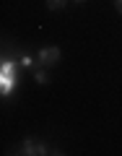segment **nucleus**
<instances>
[{
	"label": "nucleus",
	"instance_id": "obj_1",
	"mask_svg": "<svg viewBox=\"0 0 122 156\" xmlns=\"http://www.w3.org/2000/svg\"><path fill=\"white\" fill-rule=\"evenodd\" d=\"M13 154L18 156H44V154H52V148L44 143V140H37V138H23L21 143L16 146Z\"/></svg>",
	"mask_w": 122,
	"mask_h": 156
},
{
	"label": "nucleus",
	"instance_id": "obj_2",
	"mask_svg": "<svg viewBox=\"0 0 122 156\" xmlns=\"http://www.w3.org/2000/svg\"><path fill=\"white\" fill-rule=\"evenodd\" d=\"M62 57V50L57 44H50V47H42L37 52V65H44V68H52L57 65V60Z\"/></svg>",
	"mask_w": 122,
	"mask_h": 156
},
{
	"label": "nucleus",
	"instance_id": "obj_3",
	"mask_svg": "<svg viewBox=\"0 0 122 156\" xmlns=\"http://www.w3.org/2000/svg\"><path fill=\"white\" fill-rule=\"evenodd\" d=\"M18 65H21V70H31V68H37V57H31L29 52H21L18 55Z\"/></svg>",
	"mask_w": 122,
	"mask_h": 156
},
{
	"label": "nucleus",
	"instance_id": "obj_4",
	"mask_svg": "<svg viewBox=\"0 0 122 156\" xmlns=\"http://www.w3.org/2000/svg\"><path fill=\"white\" fill-rule=\"evenodd\" d=\"M34 81H37L39 86L50 83V73H47V68H44V65H37V68H34Z\"/></svg>",
	"mask_w": 122,
	"mask_h": 156
},
{
	"label": "nucleus",
	"instance_id": "obj_5",
	"mask_svg": "<svg viewBox=\"0 0 122 156\" xmlns=\"http://www.w3.org/2000/svg\"><path fill=\"white\" fill-rule=\"evenodd\" d=\"M68 5V0H47V11H62V8Z\"/></svg>",
	"mask_w": 122,
	"mask_h": 156
},
{
	"label": "nucleus",
	"instance_id": "obj_6",
	"mask_svg": "<svg viewBox=\"0 0 122 156\" xmlns=\"http://www.w3.org/2000/svg\"><path fill=\"white\" fill-rule=\"evenodd\" d=\"M114 11H117V13H122V0H114Z\"/></svg>",
	"mask_w": 122,
	"mask_h": 156
},
{
	"label": "nucleus",
	"instance_id": "obj_7",
	"mask_svg": "<svg viewBox=\"0 0 122 156\" xmlns=\"http://www.w3.org/2000/svg\"><path fill=\"white\" fill-rule=\"evenodd\" d=\"M73 3H75V5H83V3H86V0H73Z\"/></svg>",
	"mask_w": 122,
	"mask_h": 156
}]
</instances>
